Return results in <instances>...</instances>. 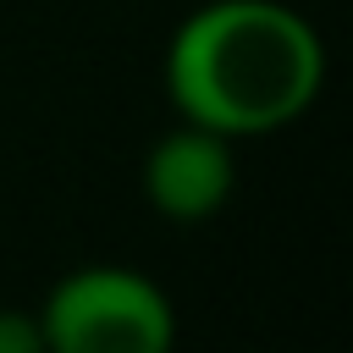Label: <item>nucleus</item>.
I'll list each match as a JSON object with an SVG mask.
<instances>
[{"label":"nucleus","instance_id":"3","mask_svg":"<svg viewBox=\"0 0 353 353\" xmlns=\"http://www.w3.org/2000/svg\"><path fill=\"white\" fill-rule=\"evenodd\" d=\"M237 182V160H232V138L176 121L165 138H154L149 160H143V199L154 204V215L176 221V226H199L210 221Z\"/></svg>","mask_w":353,"mask_h":353},{"label":"nucleus","instance_id":"1","mask_svg":"<svg viewBox=\"0 0 353 353\" xmlns=\"http://www.w3.org/2000/svg\"><path fill=\"white\" fill-rule=\"evenodd\" d=\"M325 88V39L287 0H204L165 44V99L176 121L221 138L292 127Z\"/></svg>","mask_w":353,"mask_h":353},{"label":"nucleus","instance_id":"4","mask_svg":"<svg viewBox=\"0 0 353 353\" xmlns=\"http://www.w3.org/2000/svg\"><path fill=\"white\" fill-rule=\"evenodd\" d=\"M0 353H44L39 309H0Z\"/></svg>","mask_w":353,"mask_h":353},{"label":"nucleus","instance_id":"2","mask_svg":"<svg viewBox=\"0 0 353 353\" xmlns=\"http://www.w3.org/2000/svg\"><path fill=\"white\" fill-rule=\"evenodd\" d=\"M39 325L50 353H165L176 336L171 298L127 265L66 270L50 287Z\"/></svg>","mask_w":353,"mask_h":353}]
</instances>
